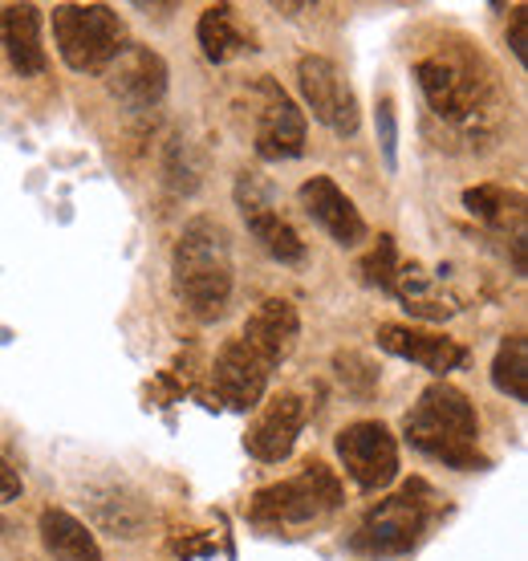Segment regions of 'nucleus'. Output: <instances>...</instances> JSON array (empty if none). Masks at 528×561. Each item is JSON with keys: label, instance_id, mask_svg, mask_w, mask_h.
<instances>
[{"label": "nucleus", "instance_id": "obj_2", "mask_svg": "<svg viewBox=\"0 0 528 561\" xmlns=\"http://www.w3.org/2000/svg\"><path fill=\"white\" fill-rule=\"evenodd\" d=\"M406 439L432 460L451 468H480V420L468 394L451 382H435L418 394V403L406 411Z\"/></svg>", "mask_w": 528, "mask_h": 561}, {"label": "nucleus", "instance_id": "obj_1", "mask_svg": "<svg viewBox=\"0 0 528 561\" xmlns=\"http://www.w3.org/2000/svg\"><path fill=\"white\" fill-rule=\"evenodd\" d=\"M175 294L195 322H216L232 297V244L223 225L199 216L175 240Z\"/></svg>", "mask_w": 528, "mask_h": 561}, {"label": "nucleus", "instance_id": "obj_5", "mask_svg": "<svg viewBox=\"0 0 528 561\" xmlns=\"http://www.w3.org/2000/svg\"><path fill=\"white\" fill-rule=\"evenodd\" d=\"M342 505V480L321 460H309L297 477L252 496L249 517L256 525H309Z\"/></svg>", "mask_w": 528, "mask_h": 561}, {"label": "nucleus", "instance_id": "obj_25", "mask_svg": "<svg viewBox=\"0 0 528 561\" xmlns=\"http://www.w3.org/2000/svg\"><path fill=\"white\" fill-rule=\"evenodd\" d=\"M508 45L520 61H528V9H516L513 13V28H508Z\"/></svg>", "mask_w": 528, "mask_h": 561}, {"label": "nucleus", "instance_id": "obj_24", "mask_svg": "<svg viewBox=\"0 0 528 561\" xmlns=\"http://www.w3.org/2000/svg\"><path fill=\"white\" fill-rule=\"evenodd\" d=\"M378 142L387 154V168H394L399 163V123H394V102L390 99L378 102Z\"/></svg>", "mask_w": 528, "mask_h": 561}, {"label": "nucleus", "instance_id": "obj_11", "mask_svg": "<svg viewBox=\"0 0 528 561\" xmlns=\"http://www.w3.org/2000/svg\"><path fill=\"white\" fill-rule=\"evenodd\" d=\"M106 85L126 111H151L168 94V61L147 45H123L106 66Z\"/></svg>", "mask_w": 528, "mask_h": 561}, {"label": "nucleus", "instance_id": "obj_3", "mask_svg": "<svg viewBox=\"0 0 528 561\" xmlns=\"http://www.w3.org/2000/svg\"><path fill=\"white\" fill-rule=\"evenodd\" d=\"M415 78L418 90L427 94V106L459 127H472L475 118H484L492 111V99H496L492 78L475 70L472 57L456 54V49H447V54L439 49V54L423 57L415 66Z\"/></svg>", "mask_w": 528, "mask_h": 561}, {"label": "nucleus", "instance_id": "obj_9", "mask_svg": "<svg viewBox=\"0 0 528 561\" xmlns=\"http://www.w3.org/2000/svg\"><path fill=\"white\" fill-rule=\"evenodd\" d=\"M306 151V114L273 78L256 82V154L261 159H297Z\"/></svg>", "mask_w": 528, "mask_h": 561}, {"label": "nucleus", "instance_id": "obj_4", "mask_svg": "<svg viewBox=\"0 0 528 561\" xmlns=\"http://www.w3.org/2000/svg\"><path fill=\"white\" fill-rule=\"evenodd\" d=\"M54 37L61 61L78 73H106L126 42L123 21L111 4H57Z\"/></svg>", "mask_w": 528, "mask_h": 561}, {"label": "nucleus", "instance_id": "obj_15", "mask_svg": "<svg viewBox=\"0 0 528 561\" xmlns=\"http://www.w3.org/2000/svg\"><path fill=\"white\" fill-rule=\"evenodd\" d=\"M378 346L406 358V363H418L423 370H432V375H447V370H456L468 358V351L459 346L456 337L415 330V325H394V322L378 325Z\"/></svg>", "mask_w": 528, "mask_h": 561}, {"label": "nucleus", "instance_id": "obj_17", "mask_svg": "<svg viewBox=\"0 0 528 561\" xmlns=\"http://www.w3.org/2000/svg\"><path fill=\"white\" fill-rule=\"evenodd\" d=\"M0 45L21 78H37L45 70L42 45V9L33 4H4L0 9Z\"/></svg>", "mask_w": 528, "mask_h": 561}, {"label": "nucleus", "instance_id": "obj_18", "mask_svg": "<svg viewBox=\"0 0 528 561\" xmlns=\"http://www.w3.org/2000/svg\"><path fill=\"white\" fill-rule=\"evenodd\" d=\"M42 546L57 561H102L94 534L66 508H45L42 513Z\"/></svg>", "mask_w": 528, "mask_h": 561}, {"label": "nucleus", "instance_id": "obj_22", "mask_svg": "<svg viewBox=\"0 0 528 561\" xmlns=\"http://www.w3.org/2000/svg\"><path fill=\"white\" fill-rule=\"evenodd\" d=\"M163 171H168V183L175 192H195V187H199V175H204V159L195 154V142L175 135V139L168 142Z\"/></svg>", "mask_w": 528, "mask_h": 561}, {"label": "nucleus", "instance_id": "obj_16", "mask_svg": "<svg viewBox=\"0 0 528 561\" xmlns=\"http://www.w3.org/2000/svg\"><path fill=\"white\" fill-rule=\"evenodd\" d=\"M297 334H301V318H297V306L285 301V297H268L256 306V313L249 318L244 325V342H249L252 351L261 354L268 366L285 363L297 346Z\"/></svg>", "mask_w": 528, "mask_h": 561}, {"label": "nucleus", "instance_id": "obj_14", "mask_svg": "<svg viewBox=\"0 0 528 561\" xmlns=\"http://www.w3.org/2000/svg\"><path fill=\"white\" fill-rule=\"evenodd\" d=\"M301 423H306L301 394H277L249 427L244 448H249V456H256V460H264V463L285 460L292 451V444H297V435H301Z\"/></svg>", "mask_w": 528, "mask_h": 561}, {"label": "nucleus", "instance_id": "obj_23", "mask_svg": "<svg viewBox=\"0 0 528 561\" xmlns=\"http://www.w3.org/2000/svg\"><path fill=\"white\" fill-rule=\"evenodd\" d=\"M361 273H366V280H370V285H378V289H390V285H394V277H399V253H394V240L378 237L375 253L361 261Z\"/></svg>", "mask_w": 528, "mask_h": 561}, {"label": "nucleus", "instance_id": "obj_12", "mask_svg": "<svg viewBox=\"0 0 528 561\" xmlns=\"http://www.w3.org/2000/svg\"><path fill=\"white\" fill-rule=\"evenodd\" d=\"M216 391L228 408L249 411L264 399V387H268V375L273 366L264 363L261 354L252 351L244 337H232L220 354H216Z\"/></svg>", "mask_w": 528, "mask_h": 561}, {"label": "nucleus", "instance_id": "obj_19", "mask_svg": "<svg viewBox=\"0 0 528 561\" xmlns=\"http://www.w3.org/2000/svg\"><path fill=\"white\" fill-rule=\"evenodd\" d=\"M195 37H199L204 57L216 61V66L228 61V57H237L240 49H249V37L237 28V16H232L228 4H211V9H204L199 25H195Z\"/></svg>", "mask_w": 528, "mask_h": 561}, {"label": "nucleus", "instance_id": "obj_10", "mask_svg": "<svg viewBox=\"0 0 528 561\" xmlns=\"http://www.w3.org/2000/svg\"><path fill=\"white\" fill-rule=\"evenodd\" d=\"M237 204L244 211V225L256 240H261V249L268 256H277L280 265H301L306 261V240L297 237V228L285 220L268 196V187L261 180H252V175H240L237 183Z\"/></svg>", "mask_w": 528, "mask_h": 561}, {"label": "nucleus", "instance_id": "obj_21", "mask_svg": "<svg viewBox=\"0 0 528 561\" xmlns=\"http://www.w3.org/2000/svg\"><path fill=\"white\" fill-rule=\"evenodd\" d=\"M463 204H468V211H472L475 220H484V225H508V211L520 216V199L508 196L496 183L468 187V192H463Z\"/></svg>", "mask_w": 528, "mask_h": 561}, {"label": "nucleus", "instance_id": "obj_26", "mask_svg": "<svg viewBox=\"0 0 528 561\" xmlns=\"http://www.w3.org/2000/svg\"><path fill=\"white\" fill-rule=\"evenodd\" d=\"M21 496V477H16V468L9 460H0V505H9Z\"/></svg>", "mask_w": 528, "mask_h": 561}, {"label": "nucleus", "instance_id": "obj_20", "mask_svg": "<svg viewBox=\"0 0 528 561\" xmlns=\"http://www.w3.org/2000/svg\"><path fill=\"white\" fill-rule=\"evenodd\" d=\"M492 382L496 391H504L508 399L525 403L528 399V342L525 334H508L501 342V351L492 358Z\"/></svg>", "mask_w": 528, "mask_h": 561}, {"label": "nucleus", "instance_id": "obj_8", "mask_svg": "<svg viewBox=\"0 0 528 561\" xmlns=\"http://www.w3.org/2000/svg\"><path fill=\"white\" fill-rule=\"evenodd\" d=\"M337 456L346 463L349 480L366 492L387 489L390 480L399 477V444L387 432V423L378 420L349 423L346 432L337 435Z\"/></svg>", "mask_w": 528, "mask_h": 561}, {"label": "nucleus", "instance_id": "obj_13", "mask_svg": "<svg viewBox=\"0 0 528 561\" xmlns=\"http://www.w3.org/2000/svg\"><path fill=\"white\" fill-rule=\"evenodd\" d=\"M297 196H301V208L309 211V220L325 228L337 244L354 249V244L366 240V220H361V211L354 208V199H349L330 175H313V180H306Z\"/></svg>", "mask_w": 528, "mask_h": 561}, {"label": "nucleus", "instance_id": "obj_7", "mask_svg": "<svg viewBox=\"0 0 528 561\" xmlns=\"http://www.w3.org/2000/svg\"><path fill=\"white\" fill-rule=\"evenodd\" d=\"M297 85H301V99L306 106L313 111L321 127H330L334 135H354L358 130V99H354V90H349L346 73L337 70L330 57L321 54H309L297 61Z\"/></svg>", "mask_w": 528, "mask_h": 561}, {"label": "nucleus", "instance_id": "obj_6", "mask_svg": "<svg viewBox=\"0 0 528 561\" xmlns=\"http://www.w3.org/2000/svg\"><path fill=\"white\" fill-rule=\"evenodd\" d=\"M432 501L435 492L427 484H406L403 492H394L387 501H378L366 517H361L354 546L370 558H399L406 549H415L423 537L427 520H432Z\"/></svg>", "mask_w": 528, "mask_h": 561}]
</instances>
